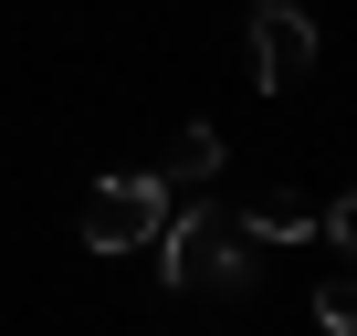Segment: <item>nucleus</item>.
I'll return each mask as SVG.
<instances>
[{
    "label": "nucleus",
    "mask_w": 357,
    "mask_h": 336,
    "mask_svg": "<svg viewBox=\"0 0 357 336\" xmlns=\"http://www.w3.org/2000/svg\"><path fill=\"white\" fill-rule=\"evenodd\" d=\"M147 252H158V273H168L178 294H242V284H252V242H242L231 211H168Z\"/></svg>",
    "instance_id": "obj_1"
},
{
    "label": "nucleus",
    "mask_w": 357,
    "mask_h": 336,
    "mask_svg": "<svg viewBox=\"0 0 357 336\" xmlns=\"http://www.w3.org/2000/svg\"><path fill=\"white\" fill-rule=\"evenodd\" d=\"M158 221H168V179H158V168H116V179H95L84 211H74L84 252H147Z\"/></svg>",
    "instance_id": "obj_2"
},
{
    "label": "nucleus",
    "mask_w": 357,
    "mask_h": 336,
    "mask_svg": "<svg viewBox=\"0 0 357 336\" xmlns=\"http://www.w3.org/2000/svg\"><path fill=\"white\" fill-rule=\"evenodd\" d=\"M252 74L263 95H294L315 74V22H305V0H252Z\"/></svg>",
    "instance_id": "obj_3"
},
{
    "label": "nucleus",
    "mask_w": 357,
    "mask_h": 336,
    "mask_svg": "<svg viewBox=\"0 0 357 336\" xmlns=\"http://www.w3.org/2000/svg\"><path fill=\"white\" fill-rule=\"evenodd\" d=\"M305 231H315V211H305L294 190H263V200L242 211V242H305Z\"/></svg>",
    "instance_id": "obj_4"
},
{
    "label": "nucleus",
    "mask_w": 357,
    "mask_h": 336,
    "mask_svg": "<svg viewBox=\"0 0 357 336\" xmlns=\"http://www.w3.org/2000/svg\"><path fill=\"white\" fill-rule=\"evenodd\" d=\"M211 168H231L221 126H178V147H168V168H158V179H211Z\"/></svg>",
    "instance_id": "obj_5"
},
{
    "label": "nucleus",
    "mask_w": 357,
    "mask_h": 336,
    "mask_svg": "<svg viewBox=\"0 0 357 336\" xmlns=\"http://www.w3.org/2000/svg\"><path fill=\"white\" fill-rule=\"evenodd\" d=\"M315 326H326V336H357V273L315 284Z\"/></svg>",
    "instance_id": "obj_6"
},
{
    "label": "nucleus",
    "mask_w": 357,
    "mask_h": 336,
    "mask_svg": "<svg viewBox=\"0 0 357 336\" xmlns=\"http://www.w3.org/2000/svg\"><path fill=\"white\" fill-rule=\"evenodd\" d=\"M315 231H326V242H336V252H347V273H357V190H347V200H336V211H326V221H315Z\"/></svg>",
    "instance_id": "obj_7"
}]
</instances>
